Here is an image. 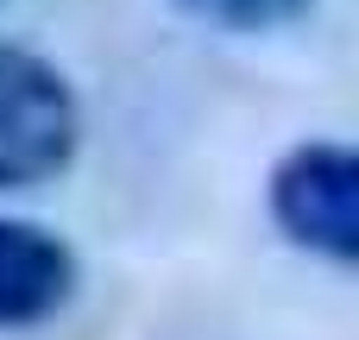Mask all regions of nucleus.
Here are the masks:
<instances>
[{
  "label": "nucleus",
  "mask_w": 359,
  "mask_h": 340,
  "mask_svg": "<svg viewBox=\"0 0 359 340\" xmlns=\"http://www.w3.org/2000/svg\"><path fill=\"white\" fill-rule=\"evenodd\" d=\"M82 101L57 63L38 50L0 44V189L50 183L76 164Z\"/></svg>",
  "instance_id": "1"
},
{
  "label": "nucleus",
  "mask_w": 359,
  "mask_h": 340,
  "mask_svg": "<svg viewBox=\"0 0 359 340\" xmlns=\"http://www.w3.org/2000/svg\"><path fill=\"white\" fill-rule=\"evenodd\" d=\"M76 252L38 221H6L0 215V334L50 322L76 297Z\"/></svg>",
  "instance_id": "3"
},
{
  "label": "nucleus",
  "mask_w": 359,
  "mask_h": 340,
  "mask_svg": "<svg viewBox=\"0 0 359 340\" xmlns=\"http://www.w3.org/2000/svg\"><path fill=\"white\" fill-rule=\"evenodd\" d=\"M177 13L215 25V32H233V38H259V32H284L297 25L316 0H170Z\"/></svg>",
  "instance_id": "4"
},
{
  "label": "nucleus",
  "mask_w": 359,
  "mask_h": 340,
  "mask_svg": "<svg viewBox=\"0 0 359 340\" xmlns=\"http://www.w3.org/2000/svg\"><path fill=\"white\" fill-rule=\"evenodd\" d=\"M271 221L290 246L353 265L359 259V158L341 139H303L271 170Z\"/></svg>",
  "instance_id": "2"
}]
</instances>
